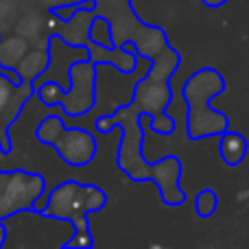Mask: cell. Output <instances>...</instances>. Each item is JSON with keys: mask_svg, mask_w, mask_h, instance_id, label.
Segmentation results:
<instances>
[{"mask_svg": "<svg viewBox=\"0 0 249 249\" xmlns=\"http://www.w3.org/2000/svg\"><path fill=\"white\" fill-rule=\"evenodd\" d=\"M116 129H121V140L116 151V166L129 181H151L158 188L160 201L166 208H181L188 201V193L181 188L184 162L179 155L168 153L149 162L144 158V124L149 116L138 112L131 101H124L112 112Z\"/></svg>", "mask_w": 249, "mask_h": 249, "instance_id": "cell-2", "label": "cell"}, {"mask_svg": "<svg viewBox=\"0 0 249 249\" xmlns=\"http://www.w3.org/2000/svg\"><path fill=\"white\" fill-rule=\"evenodd\" d=\"M46 190L48 184L42 173L24 168L0 171V221L22 210L39 208Z\"/></svg>", "mask_w": 249, "mask_h": 249, "instance_id": "cell-7", "label": "cell"}, {"mask_svg": "<svg viewBox=\"0 0 249 249\" xmlns=\"http://www.w3.org/2000/svg\"><path fill=\"white\" fill-rule=\"evenodd\" d=\"M219 155L228 168H238L249 155V140L247 136L234 131L232 127L219 136Z\"/></svg>", "mask_w": 249, "mask_h": 249, "instance_id": "cell-9", "label": "cell"}, {"mask_svg": "<svg viewBox=\"0 0 249 249\" xmlns=\"http://www.w3.org/2000/svg\"><path fill=\"white\" fill-rule=\"evenodd\" d=\"M107 193L96 184H86V181L68 179L57 184L53 190H46L39 208L44 214L53 219L66 221L72 225V236L64 243V247H92L94 236H92L90 214L101 212L107 208Z\"/></svg>", "mask_w": 249, "mask_h": 249, "instance_id": "cell-3", "label": "cell"}, {"mask_svg": "<svg viewBox=\"0 0 249 249\" xmlns=\"http://www.w3.org/2000/svg\"><path fill=\"white\" fill-rule=\"evenodd\" d=\"M193 203H195V214L199 219H210L219 210V195H216L214 188H201L193 197Z\"/></svg>", "mask_w": 249, "mask_h": 249, "instance_id": "cell-10", "label": "cell"}, {"mask_svg": "<svg viewBox=\"0 0 249 249\" xmlns=\"http://www.w3.org/2000/svg\"><path fill=\"white\" fill-rule=\"evenodd\" d=\"M225 90L228 81L214 66H203L188 74L181 86V99L186 103V138L190 142L219 138L232 127L228 114L210 105V101L225 94Z\"/></svg>", "mask_w": 249, "mask_h": 249, "instance_id": "cell-4", "label": "cell"}, {"mask_svg": "<svg viewBox=\"0 0 249 249\" xmlns=\"http://www.w3.org/2000/svg\"><path fill=\"white\" fill-rule=\"evenodd\" d=\"M35 99V83H16L9 77L0 74V153H13L11 127L20 118L22 109L29 101Z\"/></svg>", "mask_w": 249, "mask_h": 249, "instance_id": "cell-8", "label": "cell"}, {"mask_svg": "<svg viewBox=\"0 0 249 249\" xmlns=\"http://www.w3.org/2000/svg\"><path fill=\"white\" fill-rule=\"evenodd\" d=\"M33 133L37 142L53 146L59 160L70 168L90 166L99 153V140L94 133L86 127H70L57 107H51V114L35 124Z\"/></svg>", "mask_w": 249, "mask_h": 249, "instance_id": "cell-6", "label": "cell"}, {"mask_svg": "<svg viewBox=\"0 0 249 249\" xmlns=\"http://www.w3.org/2000/svg\"><path fill=\"white\" fill-rule=\"evenodd\" d=\"M94 16L109 22L114 46L131 44L140 59L149 61L146 74L131 88V101L138 112L146 114V127L158 136H173L177 121L166 112L173 103L171 81L181 64V55L168 39L164 26L142 22L133 9V0H94Z\"/></svg>", "mask_w": 249, "mask_h": 249, "instance_id": "cell-1", "label": "cell"}, {"mask_svg": "<svg viewBox=\"0 0 249 249\" xmlns=\"http://www.w3.org/2000/svg\"><path fill=\"white\" fill-rule=\"evenodd\" d=\"M70 86L64 88L59 81H42L35 86V99L44 107H59L66 118H83L99 103V66L88 57L74 59L68 66Z\"/></svg>", "mask_w": 249, "mask_h": 249, "instance_id": "cell-5", "label": "cell"}, {"mask_svg": "<svg viewBox=\"0 0 249 249\" xmlns=\"http://www.w3.org/2000/svg\"><path fill=\"white\" fill-rule=\"evenodd\" d=\"M4 241H7V228H4V221H0V249H4Z\"/></svg>", "mask_w": 249, "mask_h": 249, "instance_id": "cell-13", "label": "cell"}, {"mask_svg": "<svg viewBox=\"0 0 249 249\" xmlns=\"http://www.w3.org/2000/svg\"><path fill=\"white\" fill-rule=\"evenodd\" d=\"M35 2H39L46 9H53V7H61V4H77V2H83V0H35Z\"/></svg>", "mask_w": 249, "mask_h": 249, "instance_id": "cell-11", "label": "cell"}, {"mask_svg": "<svg viewBox=\"0 0 249 249\" xmlns=\"http://www.w3.org/2000/svg\"><path fill=\"white\" fill-rule=\"evenodd\" d=\"M230 0H201V4L203 7H208V9H221V7H225Z\"/></svg>", "mask_w": 249, "mask_h": 249, "instance_id": "cell-12", "label": "cell"}]
</instances>
